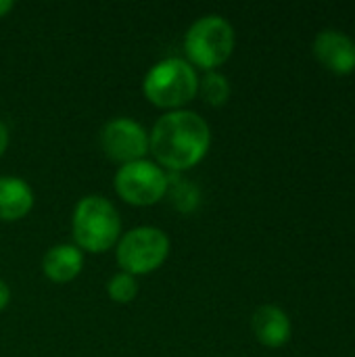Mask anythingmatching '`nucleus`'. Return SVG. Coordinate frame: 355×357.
I'll return each mask as SVG.
<instances>
[{"label":"nucleus","instance_id":"nucleus-1","mask_svg":"<svg viewBox=\"0 0 355 357\" xmlns=\"http://www.w3.org/2000/svg\"><path fill=\"white\" fill-rule=\"evenodd\" d=\"M209 144L207 121L188 109L161 115L149 134V153H153L157 165L176 174L195 167L207 155Z\"/></svg>","mask_w":355,"mask_h":357},{"label":"nucleus","instance_id":"nucleus-2","mask_svg":"<svg viewBox=\"0 0 355 357\" xmlns=\"http://www.w3.org/2000/svg\"><path fill=\"white\" fill-rule=\"evenodd\" d=\"M71 228L77 249L88 253L109 251L117 245L121 234L119 211L109 199L100 195H88L77 201Z\"/></svg>","mask_w":355,"mask_h":357},{"label":"nucleus","instance_id":"nucleus-3","mask_svg":"<svg viewBox=\"0 0 355 357\" xmlns=\"http://www.w3.org/2000/svg\"><path fill=\"white\" fill-rule=\"evenodd\" d=\"M142 90L151 105L178 111L199 94V75L186 59L169 56L149 69Z\"/></svg>","mask_w":355,"mask_h":357},{"label":"nucleus","instance_id":"nucleus-4","mask_svg":"<svg viewBox=\"0 0 355 357\" xmlns=\"http://www.w3.org/2000/svg\"><path fill=\"white\" fill-rule=\"evenodd\" d=\"M234 27L220 15H205L197 19L186 36L184 50L190 65H197L205 71H216L234 50Z\"/></svg>","mask_w":355,"mask_h":357},{"label":"nucleus","instance_id":"nucleus-5","mask_svg":"<svg viewBox=\"0 0 355 357\" xmlns=\"http://www.w3.org/2000/svg\"><path fill=\"white\" fill-rule=\"evenodd\" d=\"M169 255V238L153 226H138L117 241V264L132 276L151 274L163 266Z\"/></svg>","mask_w":355,"mask_h":357},{"label":"nucleus","instance_id":"nucleus-6","mask_svg":"<svg viewBox=\"0 0 355 357\" xmlns=\"http://www.w3.org/2000/svg\"><path fill=\"white\" fill-rule=\"evenodd\" d=\"M115 190L117 195L136 207H146L159 203L169 188V176L155 161L140 159L126 165H119L115 174Z\"/></svg>","mask_w":355,"mask_h":357},{"label":"nucleus","instance_id":"nucleus-7","mask_svg":"<svg viewBox=\"0 0 355 357\" xmlns=\"http://www.w3.org/2000/svg\"><path fill=\"white\" fill-rule=\"evenodd\" d=\"M100 146L103 153L119 165L140 161L149 153V132L134 119L115 117L100 130Z\"/></svg>","mask_w":355,"mask_h":357},{"label":"nucleus","instance_id":"nucleus-8","mask_svg":"<svg viewBox=\"0 0 355 357\" xmlns=\"http://www.w3.org/2000/svg\"><path fill=\"white\" fill-rule=\"evenodd\" d=\"M316 59L337 75L355 71V40L341 29H322L314 38Z\"/></svg>","mask_w":355,"mask_h":357},{"label":"nucleus","instance_id":"nucleus-9","mask_svg":"<svg viewBox=\"0 0 355 357\" xmlns=\"http://www.w3.org/2000/svg\"><path fill=\"white\" fill-rule=\"evenodd\" d=\"M251 328L255 339L266 345V347H282L289 343L291 335H293V324L291 318L287 316L285 310H280L278 305H259L251 318Z\"/></svg>","mask_w":355,"mask_h":357},{"label":"nucleus","instance_id":"nucleus-10","mask_svg":"<svg viewBox=\"0 0 355 357\" xmlns=\"http://www.w3.org/2000/svg\"><path fill=\"white\" fill-rule=\"evenodd\" d=\"M82 268H84V253L82 249L69 243L50 247L42 259V270L46 278L59 284L73 280L82 272Z\"/></svg>","mask_w":355,"mask_h":357},{"label":"nucleus","instance_id":"nucleus-11","mask_svg":"<svg viewBox=\"0 0 355 357\" xmlns=\"http://www.w3.org/2000/svg\"><path fill=\"white\" fill-rule=\"evenodd\" d=\"M33 207L31 186L15 176H0V222L25 218Z\"/></svg>","mask_w":355,"mask_h":357},{"label":"nucleus","instance_id":"nucleus-12","mask_svg":"<svg viewBox=\"0 0 355 357\" xmlns=\"http://www.w3.org/2000/svg\"><path fill=\"white\" fill-rule=\"evenodd\" d=\"M199 94L211 107H222L230 98V82L220 71H205L203 79H199Z\"/></svg>","mask_w":355,"mask_h":357},{"label":"nucleus","instance_id":"nucleus-13","mask_svg":"<svg viewBox=\"0 0 355 357\" xmlns=\"http://www.w3.org/2000/svg\"><path fill=\"white\" fill-rule=\"evenodd\" d=\"M167 195L172 197V203L176 205V209H180L184 213L197 209V205H199V188L192 182L182 180L178 176H169Z\"/></svg>","mask_w":355,"mask_h":357},{"label":"nucleus","instance_id":"nucleus-14","mask_svg":"<svg viewBox=\"0 0 355 357\" xmlns=\"http://www.w3.org/2000/svg\"><path fill=\"white\" fill-rule=\"evenodd\" d=\"M107 293L115 303H130L138 295V282L136 276L128 272H117L107 282Z\"/></svg>","mask_w":355,"mask_h":357},{"label":"nucleus","instance_id":"nucleus-15","mask_svg":"<svg viewBox=\"0 0 355 357\" xmlns=\"http://www.w3.org/2000/svg\"><path fill=\"white\" fill-rule=\"evenodd\" d=\"M8 301H10V289L4 280H0V312L8 305Z\"/></svg>","mask_w":355,"mask_h":357},{"label":"nucleus","instance_id":"nucleus-16","mask_svg":"<svg viewBox=\"0 0 355 357\" xmlns=\"http://www.w3.org/2000/svg\"><path fill=\"white\" fill-rule=\"evenodd\" d=\"M6 146H8V128L0 121V157L4 155Z\"/></svg>","mask_w":355,"mask_h":357},{"label":"nucleus","instance_id":"nucleus-17","mask_svg":"<svg viewBox=\"0 0 355 357\" xmlns=\"http://www.w3.org/2000/svg\"><path fill=\"white\" fill-rule=\"evenodd\" d=\"M15 2L13 0H0V17H6L13 10Z\"/></svg>","mask_w":355,"mask_h":357}]
</instances>
